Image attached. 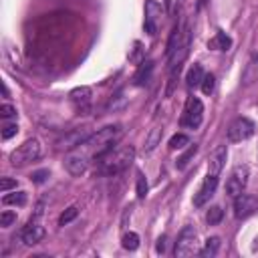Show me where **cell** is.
<instances>
[{
  "label": "cell",
  "mask_w": 258,
  "mask_h": 258,
  "mask_svg": "<svg viewBox=\"0 0 258 258\" xmlns=\"http://www.w3.org/2000/svg\"><path fill=\"white\" fill-rule=\"evenodd\" d=\"M147 196V179L141 171H137V198L143 200Z\"/></svg>",
  "instance_id": "cell-27"
},
{
  "label": "cell",
  "mask_w": 258,
  "mask_h": 258,
  "mask_svg": "<svg viewBox=\"0 0 258 258\" xmlns=\"http://www.w3.org/2000/svg\"><path fill=\"white\" fill-rule=\"evenodd\" d=\"M2 95L8 97V87H6V83H2Z\"/></svg>",
  "instance_id": "cell-36"
},
{
  "label": "cell",
  "mask_w": 258,
  "mask_h": 258,
  "mask_svg": "<svg viewBox=\"0 0 258 258\" xmlns=\"http://www.w3.org/2000/svg\"><path fill=\"white\" fill-rule=\"evenodd\" d=\"M129 60L141 64V42H135V50H133V54H129Z\"/></svg>",
  "instance_id": "cell-32"
},
{
  "label": "cell",
  "mask_w": 258,
  "mask_h": 258,
  "mask_svg": "<svg viewBox=\"0 0 258 258\" xmlns=\"http://www.w3.org/2000/svg\"><path fill=\"white\" fill-rule=\"evenodd\" d=\"M200 252V236L198 230L194 226H183V230L179 232L175 246H173V254L183 258V256H194Z\"/></svg>",
  "instance_id": "cell-3"
},
{
  "label": "cell",
  "mask_w": 258,
  "mask_h": 258,
  "mask_svg": "<svg viewBox=\"0 0 258 258\" xmlns=\"http://www.w3.org/2000/svg\"><path fill=\"white\" fill-rule=\"evenodd\" d=\"M0 117H2V119H10V117H16V109H14L12 105L4 103V105H0Z\"/></svg>",
  "instance_id": "cell-31"
},
{
  "label": "cell",
  "mask_w": 258,
  "mask_h": 258,
  "mask_svg": "<svg viewBox=\"0 0 258 258\" xmlns=\"http://www.w3.org/2000/svg\"><path fill=\"white\" fill-rule=\"evenodd\" d=\"M185 145H189V137L185 133H175L171 139H169V149L175 151V149H183Z\"/></svg>",
  "instance_id": "cell-23"
},
{
  "label": "cell",
  "mask_w": 258,
  "mask_h": 258,
  "mask_svg": "<svg viewBox=\"0 0 258 258\" xmlns=\"http://www.w3.org/2000/svg\"><path fill=\"white\" fill-rule=\"evenodd\" d=\"M40 141L38 139H26L22 145H18L12 153H10V163L14 167H22V165H28L32 161H36L40 157Z\"/></svg>",
  "instance_id": "cell-4"
},
{
  "label": "cell",
  "mask_w": 258,
  "mask_h": 258,
  "mask_svg": "<svg viewBox=\"0 0 258 258\" xmlns=\"http://www.w3.org/2000/svg\"><path fill=\"white\" fill-rule=\"evenodd\" d=\"M214 87H216V79H214V75H206L204 81H202V91H204L206 95H212V93H214Z\"/></svg>",
  "instance_id": "cell-29"
},
{
  "label": "cell",
  "mask_w": 258,
  "mask_h": 258,
  "mask_svg": "<svg viewBox=\"0 0 258 258\" xmlns=\"http://www.w3.org/2000/svg\"><path fill=\"white\" fill-rule=\"evenodd\" d=\"M14 222H16V214H14V212H8V210H6V212L0 214V226H2V228L12 226Z\"/></svg>",
  "instance_id": "cell-30"
},
{
  "label": "cell",
  "mask_w": 258,
  "mask_h": 258,
  "mask_svg": "<svg viewBox=\"0 0 258 258\" xmlns=\"http://www.w3.org/2000/svg\"><path fill=\"white\" fill-rule=\"evenodd\" d=\"M256 131V125L254 121H250L248 117H238L230 123L228 127V141L232 143H240V141H246L248 137H252Z\"/></svg>",
  "instance_id": "cell-5"
},
{
  "label": "cell",
  "mask_w": 258,
  "mask_h": 258,
  "mask_svg": "<svg viewBox=\"0 0 258 258\" xmlns=\"http://www.w3.org/2000/svg\"><path fill=\"white\" fill-rule=\"evenodd\" d=\"M204 77H206V73H204V69H202V64H191L189 67V71H187V75H185V81H187V87L189 89H196V87H202V81H204Z\"/></svg>",
  "instance_id": "cell-17"
},
{
  "label": "cell",
  "mask_w": 258,
  "mask_h": 258,
  "mask_svg": "<svg viewBox=\"0 0 258 258\" xmlns=\"http://www.w3.org/2000/svg\"><path fill=\"white\" fill-rule=\"evenodd\" d=\"M248 175H250L248 165H242V163H240V165H236V167L232 169V173H230L228 181H226V194H228L230 198L240 196V194L244 191L246 183H248Z\"/></svg>",
  "instance_id": "cell-7"
},
{
  "label": "cell",
  "mask_w": 258,
  "mask_h": 258,
  "mask_svg": "<svg viewBox=\"0 0 258 258\" xmlns=\"http://www.w3.org/2000/svg\"><path fill=\"white\" fill-rule=\"evenodd\" d=\"M258 212V198L250 196V194H240L234 198V216L238 220L250 218L252 214Z\"/></svg>",
  "instance_id": "cell-8"
},
{
  "label": "cell",
  "mask_w": 258,
  "mask_h": 258,
  "mask_svg": "<svg viewBox=\"0 0 258 258\" xmlns=\"http://www.w3.org/2000/svg\"><path fill=\"white\" fill-rule=\"evenodd\" d=\"M222 218H224V212H222V208H220V206H212V208L206 212V222H208L210 226L220 224V222H222Z\"/></svg>",
  "instance_id": "cell-22"
},
{
  "label": "cell",
  "mask_w": 258,
  "mask_h": 258,
  "mask_svg": "<svg viewBox=\"0 0 258 258\" xmlns=\"http://www.w3.org/2000/svg\"><path fill=\"white\" fill-rule=\"evenodd\" d=\"M256 155H258V149H256Z\"/></svg>",
  "instance_id": "cell-37"
},
{
  "label": "cell",
  "mask_w": 258,
  "mask_h": 258,
  "mask_svg": "<svg viewBox=\"0 0 258 258\" xmlns=\"http://www.w3.org/2000/svg\"><path fill=\"white\" fill-rule=\"evenodd\" d=\"M46 177H48V169H38L32 173V181H36V183H42Z\"/></svg>",
  "instance_id": "cell-33"
},
{
  "label": "cell",
  "mask_w": 258,
  "mask_h": 258,
  "mask_svg": "<svg viewBox=\"0 0 258 258\" xmlns=\"http://www.w3.org/2000/svg\"><path fill=\"white\" fill-rule=\"evenodd\" d=\"M121 244H123L125 250H137V246H139V236H137L135 232H127V234H123Z\"/></svg>",
  "instance_id": "cell-24"
},
{
  "label": "cell",
  "mask_w": 258,
  "mask_h": 258,
  "mask_svg": "<svg viewBox=\"0 0 258 258\" xmlns=\"http://www.w3.org/2000/svg\"><path fill=\"white\" fill-rule=\"evenodd\" d=\"M232 46V38L226 32H216L210 40H208V48L210 50H228Z\"/></svg>",
  "instance_id": "cell-16"
},
{
  "label": "cell",
  "mask_w": 258,
  "mask_h": 258,
  "mask_svg": "<svg viewBox=\"0 0 258 258\" xmlns=\"http://www.w3.org/2000/svg\"><path fill=\"white\" fill-rule=\"evenodd\" d=\"M0 187H2V191L6 194L8 189L16 187V179H10V177H2V183H0Z\"/></svg>",
  "instance_id": "cell-34"
},
{
  "label": "cell",
  "mask_w": 258,
  "mask_h": 258,
  "mask_svg": "<svg viewBox=\"0 0 258 258\" xmlns=\"http://www.w3.org/2000/svg\"><path fill=\"white\" fill-rule=\"evenodd\" d=\"M135 149L131 145H113L97 157V169L103 175H117L131 165Z\"/></svg>",
  "instance_id": "cell-1"
},
{
  "label": "cell",
  "mask_w": 258,
  "mask_h": 258,
  "mask_svg": "<svg viewBox=\"0 0 258 258\" xmlns=\"http://www.w3.org/2000/svg\"><path fill=\"white\" fill-rule=\"evenodd\" d=\"M218 248H220V238H218V236H212V238L206 240V244H204V248L200 250V254H202L204 258H212V256L218 254Z\"/></svg>",
  "instance_id": "cell-19"
},
{
  "label": "cell",
  "mask_w": 258,
  "mask_h": 258,
  "mask_svg": "<svg viewBox=\"0 0 258 258\" xmlns=\"http://www.w3.org/2000/svg\"><path fill=\"white\" fill-rule=\"evenodd\" d=\"M89 135H91V133H89L87 129H73L71 133L62 135V137L56 141V149H58V151H62V149H77Z\"/></svg>",
  "instance_id": "cell-11"
},
{
  "label": "cell",
  "mask_w": 258,
  "mask_h": 258,
  "mask_svg": "<svg viewBox=\"0 0 258 258\" xmlns=\"http://www.w3.org/2000/svg\"><path fill=\"white\" fill-rule=\"evenodd\" d=\"M165 250V238H159L157 240V252H163Z\"/></svg>",
  "instance_id": "cell-35"
},
{
  "label": "cell",
  "mask_w": 258,
  "mask_h": 258,
  "mask_svg": "<svg viewBox=\"0 0 258 258\" xmlns=\"http://www.w3.org/2000/svg\"><path fill=\"white\" fill-rule=\"evenodd\" d=\"M196 151H198V145H196V143H194V145L189 143V149H187V151H185V153H183V155H181V157L175 161V165H177L179 169H181V167H185V165H187V161H189V159L196 155Z\"/></svg>",
  "instance_id": "cell-26"
},
{
  "label": "cell",
  "mask_w": 258,
  "mask_h": 258,
  "mask_svg": "<svg viewBox=\"0 0 258 258\" xmlns=\"http://www.w3.org/2000/svg\"><path fill=\"white\" fill-rule=\"evenodd\" d=\"M226 157H228V149H226V145L216 147V149L210 153V157H208V173H210V175H220Z\"/></svg>",
  "instance_id": "cell-13"
},
{
  "label": "cell",
  "mask_w": 258,
  "mask_h": 258,
  "mask_svg": "<svg viewBox=\"0 0 258 258\" xmlns=\"http://www.w3.org/2000/svg\"><path fill=\"white\" fill-rule=\"evenodd\" d=\"M42 238H44V228H42L36 220H30V222L24 226V230H22V242L28 244V246H34V244H38Z\"/></svg>",
  "instance_id": "cell-14"
},
{
  "label": "cell",
  "mask_w": 258,
  "mask_h": 258,
  "mask_svg": "<svg viewBox=\"0 0 258 258\" xmlns=\"http://www.w3.org/2000/svg\"><path fill=\"white\" fill-rule=\"evenodd\" d=\"M151 71H153V62H151V60L141 62L139 71H137V73H135V77H133L135 85H143V83H147V79L151 77Z\"/></svg>",
  "instance_id": "cell-18"
},
{
  "label": "cell",
  "mask_w": 258,
  "mask_h": 258,
  "mask_svg": "<svg viewBox=\"0 0 258 258\" xmlns=\"http://www.w3.org/2000/svg\"><path fill=\"white\" fill-rule=\"evenodd\" d=\"M202 119H204V105L198 97H189L185 101V109H183V115H181V125L183 127H189V129H196L202 125Z\"/></svg>",
  "instance_id": "cell-6"
},
{
  "label": "cell",
  "mask_w": 258,
  "mask_h": 258,
  "mask_svg": "<svg viewBox=\"0 0 258 258\" xmlns=\"http://www.w3.org/2000/svg\"><path fill=\"white\" fill-rule=\"evenodd\" d=\"M216 185H218V175H210L208 173V177L204 179V183L200 185V189L196 191V196H194V206H204V204H208L210 202V198L214 196V191H216Z\"/></svg>",
  "instance_id": "cell-12"
},
{
  "label": "cell",
  "mask_w": 258,
  "mask_h": 258,
  "mask_svg": "<svg viewBox=\"0 0 258 258\" xmlns=\"http://www.w3.org/2000/svg\"><path fill=\"white\" fill-rule=\"evenodd\" d=\"M161 24V6L155 0L145 2V32L155 36Z\"/></svg>",
  "instance_id": "cell-9"
},
{
  "label": "cell",
  "mask_w": 258,
  "mask_h": 258,
  "mask_svg": "<svg viewBox=\"0 0 258 258\" xmlns=\"http://www.w3.org/2000/svg\"><path fill=\"white\" fill-rule=\"evenodd\" d=\"M161 135H163V129L161 127H153L149 131V135L145 137V151H153L157 147V143L161 141Z\"/></svg>",
  "instance_id": "cell-20"
},
{
  "label": "cell",
  "mask_w": 258,
  "mask_h": 258,
  "mask_svg": "<svg viewBox=\"0 0 258 258\" xmlns=\"http://www.w3.org/2000/svg\"><path fill=\"white\" fill-rule=\"evenodd\" d=\"M69 99L73 105H77L79 109H85L91 103V89L89 87H77L69 93Z\"/></svg>",
  "instance_id": "cell-15"
},
{
  "label": "cell",
  "mask_w": 258,
  "mask_h": 258,
  "mask_svg": "<svg viewBox=\"0 0 258 258\" xmlns=\"http://www.w3.org/2000/svg\"><path fill=\"white\" fill-rule=\"evenodd\" d=\"M18 133V125L16 123H4L2 125V131H0V135H2V139L6 141V139H10L12 135H16Z\"/></svg>",
  "instance_id": "cell-28"
},
{
  "label": "cell",
  "mask_w": 258,
  "mask_h": 258,
  "mask_svg": "<svg viewBox=\"0 0 258 258\" xmlns=\"http://www.w3.org/2000/svg\"><path fill=\"white\" fill-rule=\"evenodd\" d=\"M64 167H67V171H69L71 175H81V173H85L87 167H89V157L75 149V151H71L69 155H64Z\"/></svg>",
  "instance_id": "cell-10"
},
{
  "label": "cell",
  "mask_w": 258,
  "mask_h": 258,
  "mask_svg": "<svg viewBox=\"0 0 258 258\" xmlns=\"http://www.w3.org/2000/svg\"><path fill=\"white\" fill-rule=\"evenodd\" d=\"M123 135V127L121 125H109L99 129L97 133H91L79 147L77 151H81L87 157H99L103 151H107L109 147L115 145V141Z\"/></svg>",
  "instance_id": "cell-2"
},
{
  "label": "cell",
  "mask_w": 258,
  "mask_h": 258,
  "mask_svg": "<svg viewBox=\"0 0 258 258\" xmlns=\"http://www.w3.org/2000/svg\"><path fill=\"white\" fill-rule=\"evenodd\" d=\"M77 216H79V208H77V206H71V208H67V210L60 214V218H58V226H64V224L73 222Z\"/></svg>",
  "instance_id": "cell-25"
},
{
  "label": "cell",
  "mask_w": 258,
  "mask_h": 258,
  "mask_svg": "<svg viewBox=\"0 0 258 258\" xmlns=\"http://www.w3.org/2000/svg\"><path fill=\"white\" fill-rule=\"evenodd\" d=\"M2 204H6V206H24V204H26V191L6 194V196L2 198Z\"/></svg>",
  "instance_id": "cell-21"
}]
</instances>
